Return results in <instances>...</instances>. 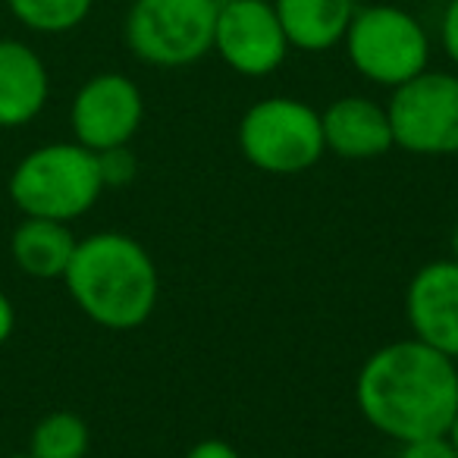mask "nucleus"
I'll list each match as a JSON object with an SVG mask.
<instances>
[{
  "label": "nucleus",
  "mask_w": 458,
  "mask_h": 458,
  "mask_svg": "<svg viewBox=\"0 0 458 458\" xmlns=\"http://www.w3.org/2000/svg\"><path fill=\"white\" fill-rule=\"evenodd\" d=\"M361 418L393 443L445 437L458 408V361L420 339L380 345L355 380Z\"/></svg>",
  "instance_id": "f257e3e1"
},
{
  "label": "nucleus",
  "mask_w": 458,
  "mask_h": 458,
  "mask_svg": "<svg viewBox=\"0 0 458 458\" xmlns=\"http://www.w3.org/2000/svg\"><path fill=\"white\" fill-rule=\"evenodd\" d=\"M64 283L79 311L104 330H135L151 318L160 299L157 264L126 233L79 239Z\"/></svg>",
  "instance_id": "f03ea898"
},
{
  "label": "nucleus",
  "mask_w": 458,
  "mask_h": 458,
  "mask_svg": "<svg viewBox=\"0 0 458 458\" xmlns=\"http://www.w3.org/2000/svg\"><path fill=\"white\" fill-rule=\"evenodd\" d=\"M104 191L98 154L79 141L41 145L16 164L10 176V198L22 216L70 223L89 214Z\"/></svg>",
  "instance_id": "7ed1b4c3"
},
{
  "label": "nucleus",
  "mask_w": 458,
  "mask_h": 458,
  "mask_svg": "<svg viewBox=\"0 0 458 458\" xmlns=\"http://www.w3.org/2000/svg\"><path fill=\"white\" fill-rule=\"evenodd\" d=\"M343 47L358 76L389 91L430 70V35L418 16L395 4L358 7Z\"/></svg>",
  "instance_id": "20e7f679"
},
{
  "label": "nucleus",
  "mask_w": 458,
  "mask_h": 458,
  "mask_svg": "<svg viewBox=\"0 0 458 458\" xmlns=\"http://www.w3.org/2000/svg\"><path fill=\"white\" fill-rule=\"evenodd\" d=\"M242 157L270 176H295L327 154L320 114L299 98L274 95L255 101L236 129Z\"/></svg>",
  "instance_id": "39448f33"
},
{
  "label": "nucleus",
  "mask_w": 458,
  "mask_h": 458,
  "mask_svg": "<svg viewBox=\"0 0 458 458\" xmlns=\"http://www.w3.org/2000/svg\"><path fill=\"white\" fill-rule=\"evenodd\" d=\"M220 0H132L123 38L135 60L157 70H182L214 51Z\"/></svg>",
  "instance_id": "423d86ee"
},
{
  "label": "nucleus",
  "mask_w": 458,
  "mask_h": 458,
  "mask_svg": "<svg viewBox=\"0 0 458 458\" xmlns=\"http://www.w3.org/2000/svg\"><path fill=\"white\" fill-rule=\"evenodd\" d=\"M395 148L418 157L458 154V72L424 70L386 104Z\"/></svg>",
  "instance_id": "0eeeda50"
},
{
  "label": "nucleus",
  "mask_w": 458,
  "mask_h": 458,
  "mask_svg": "<svg viewBox=\"0 0 458 458\" xmlns=\"http://www.w3.org/2000/svg\"><path fill=\"white\" fill-rule=\"evenodd\" d=\"M289 41L270 0H220L214 54L245 79H264L289 57Z\"/></svg>",
  "instance_id": "6e6552de"
},
{
  "label": "nucleus",
  "mask_w": 458,
  "mask_h": 458,
  "mask_svg": "<svg viewBox=\"0 0 458 458\" xmlns=\"http://www.w3.org/2000/svg\"><path fill=\"white\" fill-rule=\"evenodd\" d=\"M145 120L141 89L123 72H98L76 91L70 107L72 135L89 151L120 148L139 135Z\"/></svg>",
  "instance_id": "1a4fd4ad"
},
{
  "label": "nucleus",
  "mask_w": 458,
  "mask_h": 458,
  "mask_svg": "<svg viewBox=\"0 0 458 458\" xmlns=\"http://www.w3.org/2000/svg\"><path fill=\"white\" fill-rule=\"evenodd\" d=\"M405 318L414 339L458 361V261H430L405 289Z\"/></svg>",
  "instance_id": "9d476101"
},
{
  "label": "nucleus",
  "mask_w": 458,
  "mask_h": 458,
  "mask_svg": "<svg viewBox=\"0 0 458 458\" xmlns=\"http://www.w3.org/2000/svg\"><path fill=\"white\" fill-rule=\"evenodd\" d=\"M324 145L343 160H374L393 151V126L383 104L364 95H345L320 114Z\"/></svg>",
  "instance_id": "9b49d317"
},
{
  "label": "nucleus",
  "mask_w": 458,
  "mask_h": 458,
  "mask_svg": "<svg viewBox=\"0 0 458 458\" xmlns=\"http://www.w3.org/2000/svg\"><path fill=\"white\" fill-rule=\"evenodd\" d=\"M51 95V76L38 51L16 38H0V126L32 123Z\"/></svg>",
  "instance_id": "f8f14e48"
},
{
  "label": "nucleus",
  "mask_w": 458,
  "mask_h": 458,
  "mask_svg": "<svg viewBox=\"0 0 458 458\" xmlns=\"http://www.w3.org/2000/svg\"><path fill=\"white\" fill-rule=\"evenodd\" d=\"M289 47L324 54L343 45L345 29L355 16V0H270Z\"/></svg>",
  "instance_id": "ddd939ff"
},
{
  "label": "nucleus",
  "mask_w": 458,
  "mask_h": 458,
  "mask_svg": "<svg viewBox=\"0 0 458 458\" xmlns=\"http://www.w3.org/2000/svg\"><path fill=\"white\" fill-rule=\"evenodd\" d=\"M79 239L72 236L70 223L45 220V216H26L13 229L10 255L22 274L35 280H57L66 274Z\"/></svg>",
  "instance_id": "4468645a"
},
{
  "label": "nucleus",
  "mask_w": 458,
  "mask_h": 458,
  "mask_svg": "<svg viewBox=\"0 0 458 458\" xmlns=\"http://www.w3.org/2000/svg\"><path fill=\"white\" fill-rule=\"evenodd\" d=\"M91 445L89 424L76 411H51L41 418L29 439L32 458H85Z\"/></svg>",
  "instance_id": "2eb2a0df"
},
{
  "label": "nucleus",
  "mask_w": 458,
  "mask_h": 458,
  "mask_svg": "<svg viewBox=\"0 0 458 458\" xmlns=\"http://www.w3.org/2000/svg\"><path fill=\"white\" fill-rule=\"evenodd\" d=\"M16 22L38 35H66L89 20L95 0H7Z\"/></svg>",
  "instance_id": "dca6fc26"
},
{
  "label": "nucleus",
  "mask_w": 458,
  "mask_h": 458,
  "mask_svg": "<svg viewBox=\"0 0 458 458\" xmlns=\"http://www.w3.org/2000/svg\"><path fill=\"white\" fill-rule=\"evenodd\" d=\"M98 170H101L104 189H123L139 173V160L129 151V145L107 148V151H98Z\"/></svg>",
  "instance_id": "f3484780"
},
{
  "label": "nucleus",
  "mask_w": 458,
  "mask_h": 458,
  "mask_svg": "<svg viewBox=\"0 0 458 458\" xmlns=\"http://www.w3.org/2000/svg\"><path fill=\"white\" fill-rule=\"evenodd\" d=\"M399 458H458L452 443L445 437H427L414 439V443H402Z\"/></svg>",
  "instance_id": "a211bd4d"
},
{
  "label": "nucleus",
  "mask_w": 458,
  "mask_h": 458,
  "mask_svg": "<svg viewBox=\"0 0 458 458\" xmlns=\"http://www.w3.org/2000/svg\"><path fill=\"white\" fill-rule=\"evenodd\" d=\"M439 45H443L445 57L458 66V0H449L439 20Z\"/></svg>",
  "instance_id": "6ab92c4d"
},
{
  "label": "nucleus",
  "mask_w": 458,
  "mask_h": 458,
  "mask_svg": "<svg viewBox=\"0 0 458 458\" xmlns=\"http://www.w3.org/2000/svg\"><path fill=\"white\" fill-rule=\"evenodd\" d=\"M185 458H242V455H239L236 445L226 443V439L208 437V439H198V443L185 452Z\"/></svg>",
  "instance_id": "aec40b11"
},
{
  "label": "nucleus",
  "mask_w": 458,
  "mask_h": 458,
  "mask_svg": "<svg viewBox=\"0 0 458 458\" xmlns=\"http://www.w3.org/2000/svg\"><path fill=\"white\" fill-rule=\"evenodd\" d=\"M13 327H16V314H13V305L4 293H0V345L7 343L13 336Z\"/></svg>",
  "instance_id": "412c9836"
},
{
  "label": "nucleus",
  "mask_w": 458,
  "mask_h": 458,
  "mask_svg": "<svg viewBox=\"0 0 458 458\" xmlns=\"http://www.w3.org/2000/svg\"><path fill=\"white\" fill-rule=\"evenodd\" d=\"M445 439H449L452 449L458 452V408H455V414H452V424H449V430H445Z\"/></svg>",
  "instance_id": "4be33fe9"
},
{
  "label": "nucleus",
  "mask_w": 458,
  "mask_h": 458,
  "mask_svg": "<svg viewBox=\"0 0 458 458\" xmlns=\"http://www.w3.org/2000/svg\"><path fill=\"white\" fill-rule=\"evenodd\" d=\"M449 245H452V258H455V261H458V223H455V229H452Z\"/></svg>",
  "instance_id": "5701e85b"
},
{
  "label": "nucleus",
  "mask_w": 458,
  "mask_h": 458,
  "mask_svg": "<svg viewBox=\"0 0 458 458\" xmlns=\"http://www.w3.org/2000/svg\"><path fill=\"white\" fill-rule=\"evenodd\" d=\"M7 458H32V455H29V452H26V455H22V452H20V455H7Z\"/></svg>",
  "instance_id": "b1692460"
},
{
  "label": "nucleus",
  "mask_w": 458,
  "mask_h": 458,
  "mask_svg": "<svg viewBox=\"0 0 458 458\" xmlns=\"http://www.w3.org/2000/svg\"><path fill=\"white\" fill-rule=\"evenodd\" d=\"M126 4H132V0H126Z\"/></svg>",
  "instance_id": "393cba45"
}]
</instances>
